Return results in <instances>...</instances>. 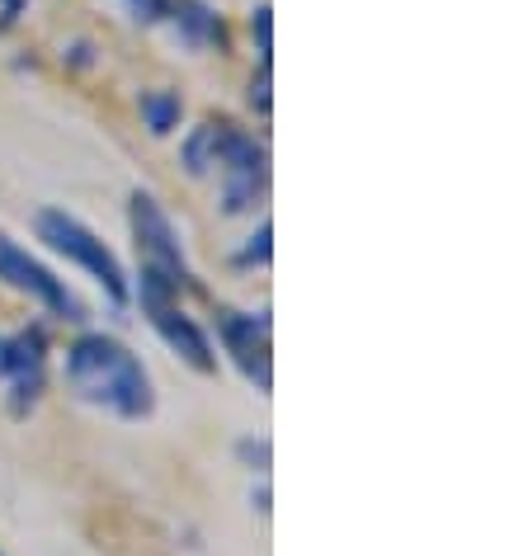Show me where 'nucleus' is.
Instances as JSON below:
<instances>
[{"mask_svg": "<svg viewBox=\"0 0 528 556\" xmlns=\"http://www.w3.org/2000/svg\"><path fill=\"white\" fill-rule=\"evenodd\" d=\"M66 387L86 401V406H100L118 420H151L156 410V387H151L147 364L137 358L128 344L114 336H80L72 350H66Z\"/></svg>", "mask_w": 528, "mask_h": 556, "instance_id": "obj_1", "label": "nucleus"}, {"mask_svg": "<svg viewBox=\"0 0 528 556\" xmlns=\"http://www.w3.org/2000/svg\"><path fill=\"white\" fill-rule=\"evenodd\" d=\"M34 231H38V241H43L48 250H58L62 260H72L76 269H86L95 283L109 293L114 307H128V302H133V283H128L123 260L80 217H72L66 207H38V213H34Z\"/></svg>", "mask_w": 528, "mask_h": 556, "instance_id": "obj_2", "label": "nucleus"}, {"mask_svg": "<svg viewBox=\"0 0 528 556\" xmlns=\"http://www.w3.org/2000/svg\"><path fill=\"white\" fill-rule=\"evenodd\" d=\"M128 227H133V241H137V260H142V274L165 283L171 293H193L199 278H193L189 260H185V245H179V231L171 213L151 199V193L137 189L128 199Z\"/></svg>", "mask_w": 528, "mask_h": 556, "instance_id": "obj_3", "label": "nucleus"}, {"mask_svg": "<svg viewBox=\"0 0 528 556\" xmlns=\"http://www.w3.org/2000/svg\"><path fill=\"white\" fill-rule=\"evenodd\" d=\"M133 298L142 302V316L151 321V330L165 340V350L185 358L193 372L213 378V372H217V350H213V340H208V330L185 312L179 293H171L165 283H156V278L142 274V278H137V293Z\"/></svg>", "mask_w": 528, "mask_h": 556, "instance_id": "obj_4", "label": "nucleus"}, {"mask_svg": "<svg viewBox=\"0 0 528 556\" xmlns=\"http://www.w3.org/2000/svg\"><path fill=\"white\" fill-rule=\"evenodd\" d=\"M0 283L34 298L38 307H48L52 316H62V321H86V307H80V298L66 288V278H58L38 255H29L20 241H10L5 231H0Z\"/></svg>", "mask_w": 528, "mask_h": 556, "instance_id": "obj_5", "label": "nucleus"}, {"mask_svg": "<svg viewBox=\"0 0 528 556\" xmlns=\"http://www.w3.org/2000/svg\"><path fill=\"white\" fill-rule=\"evenodd\" d=\"M217 340L231 354V364L246 372V382H255V392L269 396L274 387V344H269V312H217Z\"/></svg>", "mask_w": 528, "mask_h": 556, "instance_id": "obj_6", "label": "nucleus"}, {"mask_svg": "<svg viewBox=\"0 0 528 556\" xmlns=\"http://www.w3.org/2000/svg\"><path fill=\"white\" fill-rule=\"evenodd\" d=\"M217 185H222V213L227 217L250 213L269 189V151H264V142L236 128L227 156L217 165Z\"/></svg>", "mask_w": 528, "mask_h": 556, "instance_id": "obj_7", "label": "nucleus"}, {"mask_svg": "<svg viewBox=\"0 0 528 556\" xmlns=\"http://www.w3.org/2000/svg\"><path fill=\"white\" fill-rule=\"evenodd\" d=\"M43 368H48V336L43 330H20L0 336V382L15 392V415H29L43 396Z\"/></svg>", "mask_w": 528, "mask_h": 556, "instance_id": "obj_8", "label": "nucleus"}, {"mask_svg": "<svg viewBox=\"0 0 528 556\" xmlns=\"http://www.w3.org/2000/svg\"><path fill=\"white\" fill-rule=\"evenodd\" d=\"M231 137H236V123L231 118H203L199 128L185 137V147H179V161H185V170L193 179L217 175V165H222V156H227Z\"/></svg>", "mask_w": 528, "mask_h": 556, "instance_id": "obj_9", "label": "nucleus"}, {"mask_svg": "<svg viewBox=\"0 0 528 556\" xmlns=\"http://www.w3.org/2000/svg\"><path fill=\"white\" fill-rule=\"evenodd\" d=\"M179 38H185L189 48H227V29H222V15L208 0H171V15Z\"/></svg>", "mask_w": 528, "mask_h": 556, "instance_id": "obj_10", "label": "nucleus"}, {"mask_svg": "<svg viewBox=\"0 0 528 556\" xmlns=\"http://www.w3.org/2000/svg\"><path fill=\"white\" fill-rule=\"evenodd\" d=\"M137 109H142V123L151 137H171L179 128V118H185V100L175 90H142Z\"/></svg>", "mask_w": 528, "mask_h": 556, "instance_id": "obj_11", "label": "nucleus"}, {"mask_svg": "<svg viewBox=\"0 0 528 556\" xmlns=\"http://www.w3.org/2000/svg\"><path fill=\"white\" fill-rule=\"evenodd\" d=\"M274 10H269V0H260L255 10H250V38H255V48H260V62H269L274 58Z\"/></svg>", "mask_w": 528, "mask_h": 556, "instance_id": "obj_12", "label": "nucleus"}, {"mask_svg": "<svg viewBox=\"0 0 528 556\" xmlns=\"http://www.w3.org/2000/svg\"><path fill=\"white\" fill-rule=\"evenodd\" d=\"M123 10H128L133 24H165L171 15V0H118Z\"/></svg>", "mask_w": 528, "mask_h": 556, "instance_id": "obj_13", "label": "nucleus"}, {"mask_svg": "<svg viewBox=\"0 0 528 556\" xmlns=\"http://www.w3.org/2000/svg\"><path fill=\"white\" fill-rule=\"evenodd\" d=\"M236 264H269V222H260V231L250 236V245L236 255Z\"/></svg>", "mask_w": 528, "mask_h": 556, "instance_id": "obj_14", "label": "nucleus"}, {"mask_svg": "<svg viewBox=\"0 0 528 556\" xmlns=\"http://www.w3.org/2000/svg\"><path fill=\"white\" fill-rule=\"evenodd\" d=\"M250 104H255L260 114H269V62H260L255 80H250Z\"/></svg>", "mask_w": 528, "mask_h": 556, "instance_id": "obj_15", "label": "nucleus"}, {"mask_svg": "<svg viewBox=\"0 0 528 556\" xmlns=\"http://www.w3.org/2000/svg\"><path fill=\"white\" fill-rule=\"evenodd\" d=\"M24 15V0H0V29H10Z\"/></svg>", "mask_w": 528, "mask_h": 556, "instance_id": "obj_16", "label": "nucleus"}]
</instances>
